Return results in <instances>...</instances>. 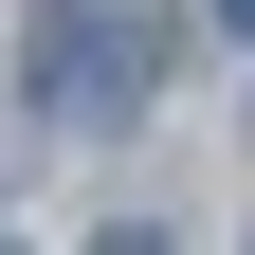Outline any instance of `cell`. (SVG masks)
<instances>
[{"instance_id":"obj_1","label":"cell","mask_w":255,"mask_h":255,"mask_svg":"<svg viewBox=\"0 0 255 255\" xmlns=\"http://www.w3.org/2000/svg\"><path fill=\"white\" fill-rule=\"evenodd\" d=\"M37 91H55L73 128L146 110V91H164V18H146V0H110V18H55V37H37Z\"/></svg>"},{"instance_id":"obj_2","label":"cell","mask_w":255,"mask_h":255,"mask_svg":"<svg viewBox=\"0 0 255 255\" xmlns=\"http://www.w3.org/2000/svg\"><path fill=\"white\" fill-rule=\"evenodd\" d=\"M91 255H164V237H91Z\"/></svg>"},{"instance_id":"obj_3","label":"cell","mask_w":255,"mask_h":255,"mask_svg":"<svg viewBox=\"0 0 255 255\" xmlns=\"http://www.w3.org/2000/svg\"><path fill=\"white\" fill-rule=\"evenodd\" d=\"M219 18H237V37H255V0H219Z\"/></svg>"}]
</instances>
